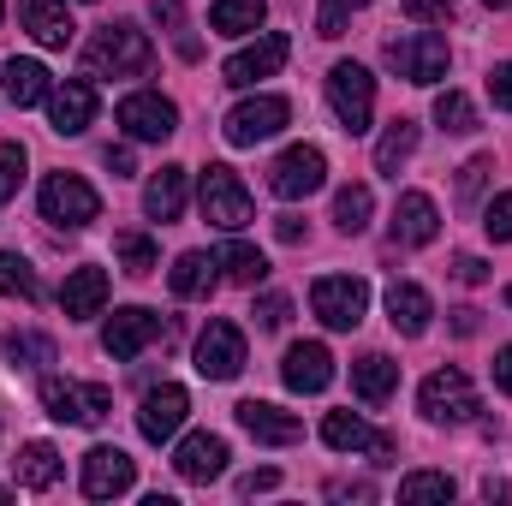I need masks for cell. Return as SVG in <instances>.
<instances>
[{
	"label": "cell",
	"mask_w": 512,
	"mask_h": 506,
	"mask_svg": "<svg viewBox=\"0 0 512 506\" xmlns=\"http://www.w3.org/2000/svg\"><path fill=\"white\" fill-rule=\"evenodd\" d=\"M274 233H280V245H298V239H304V221H298V215H280Z\"/></svg>",
	"instance_id": "obj_51"
},
{
	"label": "cell",
	"mask_w": 512,
	"mask_h": 506,
	"mask_svg": "<svg viewBox=\"0 0 512 506\" xmlns=\"http://www.w3.org/2000/svg\"><path fill=\"white\" fill-rule=\"evenodd\" d=\"M84 60H90V78H143L155 66V42H149V30H137L131 18H120V24L96 30Z\"/></svg>",
	"instance_id": "obj_1"
},
{
	"label": "cell",
	"mask_w": 512,
	"mask_h": 506,
	"mask_svg": "<svg viewBox=\"0 0 512 506\" xmlns=\"http://www.w3.org/2000/svg\"><path fill=\"white\" fill-rule=\"evenodd\" d=\"M6 364L12 370H42V364H54V340L48 334H6Z\"/></svg>",
	"instance_id": "obj_36"
},
{
	"label": "cell",
	"mask_w": 512,
	"mask_h": 506,
	"mask_svg": "<svg viewBox=\"0 0 512 506\" xmlns=\"http://www.w3.org/2000/svg\"><path fill=\"white\" fill-rule=\"evenodd\" d=\"M0 84H6V102H12V108H36V102H48V90H54L42 60H6Z\"/></svg>",
	"instance_id": "obj_28"
},
{
	"label": "cell",
	"mask_w": 512,
	"mask_h": 506,
	"mask_svg": "<svg viewBox=\"0 0 512 506\" xmlns=\"http://www.w3.org/2000/svg\"><path fill=\"white\" fill-rule=\"evenodd\" d=\"M280 381H286L292 393H322V387L334 381V352H328L322 340H298V346L286 352V364H280Z\"/></svg>",
	"instance_id": "obj_22"
},
{
	"label": "cell",
	"mask_w": 512,
	"mask_h": 506,
	"mask_svg": "<svg viewBox=\"0 0 512 506\" xmlns=\"http://www.w3.org/2000/svg\"><path fill=\"white\" fill-rule=\"evenodd\" d=\"M245 370V334L233 322H209L197 334V376L203 381H233Z\"/></svg>",
	"instance_id": "obj_12"
},
{
	"label": "cell",
	"mask_w": 512,
	"mask_h": 506,
	"mask_svg": "<svg viewBox=\"0 0 512 506\" xmlns=\"http://www.w3.org/2000/svg\"><path fill=\"white\" fill-rule=\"evenodd\" d=\"M185 411H191V393L179 387V381H161V387H149L143 393V411H137V429H143V441H173L179 435V423H185Z\"/></svg>",
	"instance_id": "obj_15"
},
{
	"label": "cell",
	"mask_w": 512,
	"mask_h": 506,
	"mask_svg": "<svg viewBox=\"0 0 512 506\" xmlns=\"http://www.w3.org/2000/svg\"><path fill=\"white\" fill-rule=\"evenodd\" d=\"M155 18H161V24H173V42H179V54H185V60H197V36L179 24V0H155Z\"/></svg>",
	"instance_id": "obj_45"
},
{
	"label": "cell",
	"mask_w": 512,
	"mask_h": 506,
	"mask_svg": "<svg viewBox=\"0 0 512 506\" xmlns=\"http://www.w3.org/2000/svg\"><path fill=\"white\" fill-rule=\"evenodd\" d=\"M251 316H256V328H268V334H274V328H286V322H292V298H280V292H262Z\"/></svg>",
	"instance_id": "obj_43"
},
{
	"label": "cell",
	"mask_w": 512,
	"mask_h": 506,
	"mask_svg": "<svg viewBox=\"0 0 512 506\" xmlns=\"http://www.w3.org/2000/svg\"><path fill=\"white\" fill-rule=\"evenodd\" d=\"M483 233H489L495 245H512V191H501V197L483 209Z\"/></svg>",
	"instance_id": "obj_42"
},
{
	"label": "cell",
	"mask_w": 512,
	"mask_h": 506,
	"mask_svg": "<svg viewBox=\"0 0 512 506\" xmlns=\"http://www.w3.org/2000/svg\"><path fill=\"white\" fill-rule=\"evenodd\" d=\"M411 149H417V120H393L382 131V143H376V173L399 179V167L411 161Z\"/></svg>",
	"instance_id": "obj_32"
},
{
	"label": "cell",
	"mask_w": 512,
	"mask_h": 506,
	"mask_svg": "<svg viewBox=\"0 0 512 506\" xmlns=\"http://www.w3.org/2000/svg\"><path fill=\"white\" fill-rule=\"evenodd\" d=\"M352 393H358L364 405H387V399L399 393V364H393L387 352H364V358L352 364Z\"/></svg>",
	"instance_id": "obj_27"
},
{
	"label": "cell",
	"mask_w": 512,
	"mask_h": 506,
	"mask_svg": "<svg viewBox=\"0 0 512 506\" xmlns=\"http://www.w3.org/2000/svg\"><path fill=\"white\" fill-rule=\"evenodd\" d=\"M322 441L334 453H376V465H393V435H376L358 411H328L322 417Z\"/></svg>",
	"instance_id": "obj_17"
},
{
	"label": "cell",
	"mask_w": 512,
	"mask_h": 506,
	"mask_svg": "<svg viewBox=\"0 0 512 506\" xmlns=\"http://www.w3.org/2000/svg\"><path fill=\"white\" fill-rule=\"evenodd\" d=\"M286 54H292V42H286L280 30H262L251 48H239V54L221 66V78H227L233 90H251L256 78H274V72L286 66Z\"/></svg>",
	"instance_id": "obj_13"
},
{
	"label": "cell",
	"mask_w": 512,
	"mask_h": 506,
	"mask_svg": "<svg viewBox=\"0 0 512 506\" xmlns=\"http://www.w3.org/2000/svg\"><path fill=\"white\" fill-rule=\"evenodd\" d=\"M483 6H495V12H507V6H512V0H483Z\"/></svg>",
	"instance_id": "obj_55"
},
{
	"label": "cell",
	"mask_w": 512,
	"mask_h": 506,
	"mask_svg": "<svg viewBox=\"0 0 512 506\" xmlns=\"http://www.w3.org/2000/svg\"><path fill=\"white\" fill-rule=\"evenodd\" d=\"M48 120H54L60 137L90 131V120H96V84H90V78H66V84H54V90H48Z\"/></svg>",
	"instance_id": "obj_20"
},
{
	"label": "cell",
	"mask_w": 512,
	"mask_h": 506,
	"mask_svg": "<svg viewBox=\"0 0 512 506\" xmlns=\"http://www.w3.org/2000/svg\"><path fill=\"white\" fill-rule=\"evenodd\" d=\"M24 185V143H0V203H12Z\"/></svg>",
	"instance_id": "obj_40"
},
{
	"label": "cell",
	"mask_w": 512,
	"mask_h": 506,
	"mask_svg": "<svg viewBox=\"0 0 512 506\" xmlns=\"http://www.w3.org/2000/svg\"><path fill=\"white\" fill-rule=\"evenodd\" d=\"M233 417H239V429L262 441V447H292V441H304V417L298 411H280V405H268V399H245V405H233Z\"/></svg>",
	"instance_id": "obj_16"
},
{
	"label": "cell",
	"mask_w": 512,
	"mask_h": 506,
	"mask_svg": "<svg viewBox=\"0 0 512 506\" xmlns=\"http://www.w3.org/2000/svg\"><path fill=\"white\" fill-rule=\"evenodd\" d=\"M429 316H435V304H429V292H423L417 280H393V286H387V322H393L405 340L429 334Z\"/></svg>",
	"instance_id": "obj_26"
},
{
	"label": "cell",
	"mask_w": 512,
	"mask_h": 506,
	"mask_svg": "<svg viewBox=\"0 0 512 506\" xmlns=\"http://www.w3.org/2000/svg\"><path fill=\"white\" fill-rule=\"evenodd\" d=\"M310 310H316L328 328L352 334V328L364 322V310H370V286H364L358 274H322V280L310 286Z\"/></svg>",
	"instance_id": "obj_8"
},
{
	"label": "cell",
	"mask_w": 512,
	"mask_h": 506,
	"mask_svg": "<svg viewBox=\"0 0 512 506\" xmlns=\"http://www.w3.org/2000/svg\"><path fill=\"white\" fill-rule=\"evenodd\" d=\"M102 161H108V167H114V179H126V173H131V149H108V155H102Z\"/></svg>",
	"instance_id": "obj_54"
},
{
	"label": "cell",
	"mask_w": 512,
	"mask_h": 506,
	"mask_svg": "<svg viewBox=\"0 0 512 506\" xmlns=\"http://www.w3.org/2000/svg\"><path fill=\"white\" fill-rule=\"evenodd\" d=\"M185 197H191V173L167 161V167L149 173V185H143V215H149V221H179V215H185Z\"/></svg>",
	"instance_id": "obj_24"
},
{
	"label": "cell",
	"mask_w": 512,
	"mask_h": 506,
	"mask_svg": "<svg viewBox=\"0 0 512 506\" xmlns=\"http://www.w3.org/2000/svg\"><path fill=\"white\" fill-rule=\"evenodd\" d=\"M447 36L441 30H411V36H393L387 42V66L405 78V84H441L447 78Z\"/></svg>",
	"instance_id": "obj_5"
},
{
	"label": "cell",
	"mask_w": 512,
	"mask_h": 506,
	"mask_svg": "<svg viewBox=\"0 0 512 506\" xmlns=\"http://www.w3.org/2000/svg\"><path fill=\"white\" fill-rule=\"evenodd\" d=\"M328 495H334V501H346V495H352V501H370V483H334Z\"/></svg>",
	"instance_id": "obj_53"
},
{
	"label": "cell",
	"mask_w": 512,
	"mask_h": 506,
	"mask_svg": "<svg viewBox=\"0 0 512 506\" xmlns=\"http://www.w3.org/2000/svg\"><path fill=\"white\" fill-rule=\"evenodd\" d=\"M399 6H405V18H417V24H447V18H453L447 0H399Z\"/></svg>",
	"instance_id": "obj_46"
},
{
	"label": "cell",
	"mask_w": 512,
	"mask_h": 506,
	"mask_svg": "<svg viewBox=\"0 0 512 506\" xmlns=\"http://www.w3.org/2000/svg\"><path fill=\"white\" fill-rule=\"evenodd\" d=\"M417 405L429 423H471L477 417V387L465 370H435V376L417 387Z\"/></svg>",
	"instance_id": "obj_9"
},
{
	"label": "cell",
	"mask_w": 512,
	"mask_h": 506,
	"mask_svg": "<svg viewBox=\"0 0 512 506\" xmlns=\"http://www.w3.org/2000/svg\"><path fill=\"white\" fill-rule=\"evenodd\" d=\"M453 274H459L465 286H483V280H489V262H483V256H453Z\"/></svg>",
	"instance_id": "obj_48"
},
{
	"label": "cell",
	"mask_w": 512,
	"mask_h": 506,
	"mask_svg": "<svg viewBox=\"0 0 512 506\" xmlns=\"http://www.w3.org/2000/svg\"><path fill=\"white\" fill-rule=\"evenodd\" d=\"M197 203H203V215H209L215 227H227V233L251 227V215H256L245 179H239L227 161H209V167H203V179H197Z\"/></svg>",
	"instance_id": "obj_4"
},
{
	"label": "cell",
	"mask_w": 512,
	"mask_h": 506,
	"mask_svg": "<svg viewBox=\"0 0 512 506\" xmlns=\"http://www.w3.org/2000/svg\"><path fill=\"white\" fill-rule=\"evenodd\" d=\"M489 173H495V161H489V155H471V161L459 167V203H477V191H483Z\"/></svg>",
	"instance_id": "obj_44"
},
{
	"label": "cell",
	"mask_w": 512,
	"mask_h": 506,
	"mask_svg": "<svg viewBox=\"0 0 512 506\" xmlns=\"http://www.w3.org/2000/svg\"><path fill=\"white\" fill-rule=\"evenodd\" d=\"M280 483V471H251V477H239V495H268Z\"/></svg>",
	"instance_id": "obj_49"
},
{
	"label": "cell",
	"mask_w": 512,
	"mask_h": 506,
	"mask_svg": "<svg viewBox=\"0 0 512 506\" xmlns=\"http://www.w3.org/2000/svg\"><path fill=\"white\" fill-rule=\"evenodd\" d=\"M0 292H6V298H24V304L42 292V286H36V268L18 251H0Z\"/></svg>",
	"instance_id": "obj_38"
},
{
	"label": "cell",
	"mask_w": 512,
	"mask_h": 506,
	"mask_svg": "<svg viewBox=\"0 0 512 506\" xmlns=\"http://www.w3.org/2000/svg\"><path fill=\"white\" fill-rule=\"evenodd\" d=\"M286 120H292V102L286 96H251V102H239L233 114H227V143L233 149H251V143H268L274 131H286Z\"/></svg>",
	"instance_id": "obj_11"
},
{
	"label": "cell",
	"mask_w": 512,
	"mask_h": 506,
	"mask_svg": "<svg viewBox=\"0 0 512 506\" xmlns=\"http://www.w3.org/2000/svg\"><path fill=\"white\" fill-rule=\"evenodd\" d=\"M370 0H322V12H316V36H346V18L352 12H364Z\"/></svg>",
	"instance_id": "obj_41"
},
{
	"label": "cell",
	"mask_w": 512,
	"mask_h": 506,
	"mask_svg": "<svg viewBox=\"0 0 512 506\" xmlns=\"http://www.w3.org/2000/svg\"><path fill=\"white\" fill-rule=\"evenodd\" d=\"M173 292L179 298H209L215 292V280H221V256H209V251H185L179 262H173Z\"/></svg>",
	"instance_id": "obj_29"
},
{
	"label": "cell",
	"mask_w": 512,
	"mask_h": 506,
	"mask_svg": "<svg viewBox=\"0 0 512 506\" xmlns=\"http://www.w3.org/2000/svg\"><path fill=\"white\" fill-rule=\"evenodd\" d=\"M489 96H495V108H507V114H512V60L489 72Z\"/></svg>",
	"instance_id": "obj_47"
},
{
	"label": "cell",
	"mask_w": 512,
	"mask_h": 506,
	"mask_svg": "<svg viewBox=\"0 0 512 506\" xmlns=\"http://www.w3.org/2000/svg\"><path fill=\"white\" fill-rule=\"evenodd\" d=\"M435 233H441V209H435V197L429 191H399V203H393V245H435Z\"/></svg>",
	"instance_id": "obj_19"
},
{
	"label": "cell",
	"mask_w": 512,
	"mask_h": 506,
	"mask_svg": "<svg viewBox=\"0 0 512 506\" xmlns=\"http://www.w3.org/2000/svg\"><path fill=\"white\" fill-rule=\"evenodd\" d=\"M102 304H108V268H96V262L72 268L66 286H60V310H66V322H90V316H102Z\"/></svg>",
	"instance_id": "obj_23"
},
{
	"label": "cell",
	"mask_w": 512,
	"mask_h": 506,
	"mask_svg": "<svg viewBox=\"0 0 512 506\" xmlns=\"http://www.w3.org/2000/svg\"><path fill=\"white\" fill-rule=\"evenodd\" d=\"M328 108H334V120L352 131H370V114H376V78L358 66V60H340L334 72H328Z\"/></svg>",
	"instance_id": "obj_6"
},
{
	"label": "cell",
	"mask_w": 512,
	"mask_h": 506,
	"mask_svg": "<svg viewBox=\"0 0 512 506\" xmlns=\"http://www.w3.org/2000/svg\"><path fill=\"white\" fill-rule=\"evenodd\" d=\"M36 203H42V221H54V227H66V233H78V227H90V221L102 215L96 185L78 179V173H48L42 191H36Z\"/></svg>",
	"instance_id": "obj_3"
},
{
	"label": "cell",
	"mask_w": 512,
	"mask_h": 506,
	"mask_svg": "<svg viewBox=\"0 0 512 506\" xmlns=\"http://www.w3.org/2000/svg\"><path fill=\"white\" fill-rule=\"evenodd\" d=\"M435 126L453 131V137L477 131V108H471V96H465V90H441V96H435Z\"/></svg>",
	"instance_id": "obj_37"
},
{
	"label": "cell",
	"mask_w": 512,
	"mask_h": 506,
	"mask_svg": "<svg viewBox=\"0 0 512 506\" xmlns=\"http://www.w3.org/2000/svg\"><path fill=\"white\" fill-rule=\"evenodd\" d=\"M328 185V155L316 149V143H292L274 167H268V191L280 197V203H304L310 191H322Z\"/></svg>",
	"instance_id": "obj_7"
},
{
	"label": "cell",
	"mask_w": 512,
	"mask_h": 506,
	"mask_svg": "<svg viewBox=\"0 0 512 506\" xmlns=\"http://www.w3.org/2000/svg\"><path fill=\"white\" fill-rule=\"evenodd\" d=\"M18 24H24L42 48H66V42L78 36V24H72L66 0H18Z\"/></svg>",
	"instance_id": "obj_25"
},
{
	"label": "cell",
	"mask_w": 512,
	"mask_h": 506,
	"mask_svg": "<svg viewBox=\"0 0 512 506\" xmlns=\"http://www.w3.org/2000/svg\"><path fill=\"white\" fill-rule=\"evenodd\" d=\"M495 387H501V393H512V346H501V352H495Z\"/></svg>",
	"instance_id": "obj_50"
},
{
	"label": "cell",
	"mask_w": 512,
	"mask_h": 506,
	"mask_svg": "<svg viewBox=\"0 0 512 506\" xmlns=\"http://www.w3.org/2000/svg\"><path fill=\"white\" fill-rule=\"evenodd\" d=\"M370 215H376L370 185H346V191L334 197V227H340V233H352V239H358V233L370 227Z\"/></svg>",
	"instance_id": "obj_34"
},
{
	"label": "cell",
	"mask_w": 512,
	"mask_h": 506,
	"mask_svg": "<svg viewBox=\"0 0 512 506\" xmlns=\"http://www.w3.org/2000/svg\"><path fill=\"white\" fill-rule=\"evenodd\" d=\"M0 501H12V489H0Z\"/></svg>",
	"instance_id": "obj_56"
},
{
	"label": "cell",
	"mask_w": 512,
	"mask_h": 506,
	"mask_svg": "<svg viewBox=\"0 0 512 506\" xmlns=\"http://www.w3.org/2000/svg\"><path fill=\"white\" fill-rule=\"evenodd\" d=\"M453 495H459V483H453L447 471H411V477L399 483V501H405V506H429V501L447 506Z\"/></svg>",
	"instance_id": "obj_33"
},
{
	"label": "cell",
	"mask_w": 512,
	"mask_h": 506,
	"mask_svg": "<svg viewBox=\"0 0 512 506\" xmlns=\"http://www.w3.org/2000/svg\"><path fill=\"white\" fill-rule=\"evenodd\" d=\"M262 18H268V0H215L209 6L215 36H251V30H262Z\"/></svg>",
	"instance_id": "obj_30"
},
{
	"label": "cell",
	"mask_w": 512,
	"mask_h": 506,
	"mask_svg": "<svg viewBox=\"0 0 512 506\" xmlns=\"http://www.w3.org/2000/svg\"><path fill=\"white\" fill-rule=\"evenodd\" d=\"M483 328V310H453V334H477Z\"/></svg>",
	"instance_id": "obj_52"
},
{
	"label": "cell",
	"mask_w": 512,
	"mask_h": 506,
	"mask_svg": "<svg viewBox=\"0 0 512 506\" xmlns=\"http://www.w3.org/2000/svg\"><path fill=\"white\" fill-rule=\"evenodd\" d=\"M114 251H120V268H126V274H149V268H155V239H149V233H120Z\"/></svg>",
	"instance_id": "obj_39"
},
{
	"label": "cell",
	"mask_w": 512,
	"mask_h": 506,
	"mask_svg": "<svg viewBox=\"0 0 512 506\" xmlns=\"http://www.w3.org/2000/svg\"><path fill=\"white\" fill-rule=\"evenodd\" d=\"M507 310H512V286H507Z\"/></svg>",
	"instance_id": "obj_57"
},
{
	"label": "cell",
	"mask_w": 512,
	"mask_h": 506,
	"mask_svg": "<svg viewBox=\"0 0 512 506\" xmlns=\"http://www.w3.org/2000/svg\"><path fill=\"white\" fill-rule=\"evenodd\" d=\"M42 411L54 423H78V429H96L108 411H114V393L102 381H66V376H48L42 381Z\"/></svg>",
	"instance_id": "obj_2"
},
{
	"label": "cell",
	"mask_w": 512,
	"mask_h": 506,
	"mask_svg": "<svg viewBox=\"0 0 512 506\" xmlns=\"http://www.w3.org/2000/svg\"><path fill=\"white\" fill-rule=\"evenodd\" d=\"M137 483V465H131L126 447H90L84 453V495L90 501H114Z\"/></svg>",
	"instance_id": "obj_18"
},
{
	"label": "cell",
	"mask_w": 512,
	"mask_h": 506,
	"mask_svg": "<svg viewBox=\"0 0 512 506\" xmlns=\"http://www.w3.org/2000/svg\"><path fill=\"white\" fill-rule=\"evenodd\" d=\"M114 120H120V131H126L131 143H167L179 131V108L167 96H155V90H137V96H126L114 108Z\"/></svg>",
	"instance_id": "obj_10"
},
{
	"label": "cell",
	"mask_w": 512,
	"mask_h": 506,
	"mask_svg": "<svg viewBox=\"0 0 512 506\" xmlns=\"http://www.w3.org/2000/svg\"><path fill=\"white\" fill-rule=\"evenodd\" d=\"M173 471H179L185 483H215V477L227 471V441H221V435H209V429L185 435V441L173 447Z\"/></svg>",
	"instance_id": "obj_21"
},
{
	"label": "cell",
	"mask_w": 512,
	"mask_h": 506,
	"mask_svg": "<svg viewBox=\"0 0 512 506\" xmlns=\"http://www.w3.org/2000/svg\"><path fill=\"white\" fill-rule=\"evenodd\" d=\"M0 18H6V0H0Z\"/></svg>",
	"instance_id": "obj_58"
},
{
	"label": "cell",
	"mask_w": 512,
	"mask_h": 506,
	"mask_svg": "<svg viewBox=\"0 0 512 506\" xmlns=\"http://www.w3.org/2000/svg\"><path fill=\"white\" fill-rule=\"evenodd\" d=\"M12 471H18V489H54V483H60V453H54L48 441H30V447L12 459Z\"/></svg>",
	"instance_id": "obj_31"
},
{
	"label": "cell",
	"mask_w": 512,
	"mask_h": 506,
	"mask_svg": "<svg viewBox=\"0 0 512 506\" xmlns=\"http://www.w3.org/2000/svg\"><path fill=\"white\" fill-rule=\"evenodd\" d=\"M221 268H227V280H239V286H262L268 280V256L245 245V239H233L227 251H221Z\"/></svg>",
	"instance_id": "obj_35"
},
{
	"label": "cell",
	"mask_w": 512,
	"mask_h": 506,
	"mask_svg": "<svg viewBox=\"0 0 512 506\" xmlns=\"http://www.w3.org/2000/svg\"><path fill=\"white\" fill-rule=\"evenodd\" d=\"M149 340H161V316H155V310H143V304L114 310V316H108V328H102V352H108V358H120V364H131Z\"/></svg>",
	"instance_id": "obj_14"
}]
</instances>
